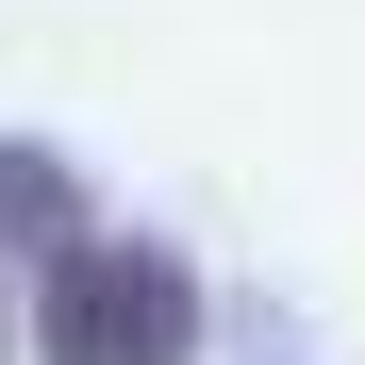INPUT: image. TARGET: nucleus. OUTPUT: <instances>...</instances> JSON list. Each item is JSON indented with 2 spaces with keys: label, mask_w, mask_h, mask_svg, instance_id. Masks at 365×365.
<instances>
[{
  "label": "nucleus",
  "mask_w": 365,
  "mask_h": 365,
  "mask_svg": "<svg viewBox=\"0 0 365 365\" xmlns=\"http://www.w3.org/2000/svg\"><path fill=\"white\" fill-rule=\"evenodd\" d=\"M34 332H50V365H182L200 349V282L150 232H83V250L34 266Z\"/></svg>",
  "instance_id": "obj_1"
},
{
  "label": "nucleus",
  "mask_w": 365,
  "mask_h": 365,
  "mask_svg": "<svg viewBox=\"0 0 365 365\" xmlns=\"http://www.w3.org/2000/svg\"><path fill=\"white\" fill-rule=\"evenodd\" d=\"M0 365H17V299H0Z\"/></svg>",
  "instance_id": "obj_3"
},
{
  "label": "nucleus",
  "mask_w": 365,
  "mask_h": 365,
  "mask_svg": "<svg viewBox=\"0 0 365 365\" xmlns=\"http://www.w3.org/2000/svg\"><path fill=\"white\" fill-rule=\"evenodd\" d=\"M0 232L50 266V250H83V182L50 166V150H0Z\"/></svg>",
  "instance_id": "obj_2"
}]
</instances>
